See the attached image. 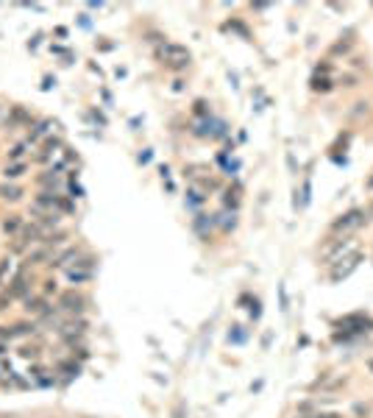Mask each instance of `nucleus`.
<instances>
[{
    "instance_id": "nucleus-17",
    "label": "nucleus",
    "mask_w": 373,
    "mask_h": 418,
    "mask_svg": "<svg viewBox=\"0 0 373 418\" xmlns=\"http://www.w3.org/2000/svg\"><path fill=\"white\" fill-rule=\"evenodd\" d=\"M14 338V332H11L9 326H0V343H3V340H11Z\"/></svg>"
},
{
    "instance_id": "nucleus-8",
    "label": "nucleus",
    "mask_w": 373,
    "mask_h": 418,
    "mask_svg": "<svg viewBox=\"0 0 373 418\" xmlns=\"http://www.w3.org/2000/svg\"><path fill=\"white\" fill-rule=\"evenodd\" d=\"M48 309V301L42 296H34V299H25V312L28 315H42Z\"/></svg>"
},
{
    "instance_id": "nucleus-12",
    "label": "nucleus",
    "mask_w": 373,
    "mask_h": 418,
    "mask_svg": "<svg viewBox=\"0 0 373 418\" xmlns=\"http://www.w3.org/2000/svg\"><path fill=\"white\" fill-rule=\"evenodd\" d=\"M45 257H48V245H45V248H36L34 254H28V259H25V265H39Z\"/></svg>"
},
{
    "instance_id": "nucleus-20",
    "label": "nucleus",
    "mask_w": 373,
    "mask_h": 418,
    "mask_svg": "<svg viewBox=\"0 0 373 418\" xmlns=\"http://www.w3.org/2000/svg\"><path fill=\"white\" fill-rule=\"evenodd\" d=\"M312 418H343L340 413H320V415H312Z\"/></svg>"
},
{
    "instance_id": "nucleus-19",
    "label": "nucleus",
    "mask_w": 373,
    "mask_h": 418,
    "mask_svg": "<svg viewBox=\"0 0 373 418\" xmlns=\"http://www.w3.org/2000/svg\"><path fill=\"white\" fill-rule=\"evenodd\" d=\"M20 354H23V357H39V348H28V346H25Z\"/></svg>"
},
{
    "instance_id": "nucleus-14",
    "label": "nucleus",
    "mask_w": 373,
    "mask_h": 418,
    "mask_svg": "<svg viewBox=\"0 0 373 418\" xmlns=\"http://www.w3.org/2000/svg\"><path fill=\"white\" fill-rule=\"evenodd\" d=\"M34 324H17V326H11V332H14V338L17 335H28V332H34Z\"/></svg>"
},
{
    "instance_id": "nucleus-16",
    "label": "nucleus",
    "mask_w": 373,
    "mask_h": 418,
    "mask_svg": "<svg viewBox=\"0 0 373 418\" xmlns=\"http://www.w3.org/2000/svg\"><path fill=\"white\" fill-rule=\"evenodd\" d=\"M23 154H25V145H14V148H11V154H9V159H20Z\"/></svg>"
},
{
    "instance_id": "nucleus-21",
    "label": "nucleus",
    "mask_w": 373,
    "mask_h": 418,
    "mask_svg": "<svg viewBox=\"0 0 373 418\" xmlns=\"http://www.w3.org/2000/svg\"><path fill=\"white\" fill-rule=\"evenodd\" d=\"M50 290L56 293V282H45V293H50Z\"/></svg>"
},
{
    "instance_id": "nucleus-5",
    "label": "nucleus",
    "mask_w": 373,
    "mask_h": 418,
    "mask_svg": "<svg viewBox=\"0 0 373 418\" xmlns=\"http://www.w3.org/2000/svg\"><path fill=\"white\" fill-rule=\"evenodd\" d=\"M354 237H343V240H337L334 245H328V248L323 251V262L326 265H334V262H340V259H345V254L354 248Z\"/></svg>"
},
{
    "instance_id": "nucleus-11",
    "label": "nucleus",
    "mask_w": 373,
    "mask_h": 418,
    "mask_svg": "<svg viewBox=\"0 0 373 418\" xmlns=\"http://www.w3.org/2000/svg\"><path fill=\"white\" fill-rule=\"evenodd\" d=\"M67 279H70V282H90L92 279V270H67Z\"/></svg>"
},
{
    "instance_id": "nucleus-1",
    "label": "nucleus",
    "mask_w": 373,
    "mask_h": 418,
    "mask_svg": "<svg viewBox=\"0 0 373 418\" xmlns=\"http://www.w3.org/2000/svg\"><path fill=\"white\" fill-rule=\"evenodd\" d=\"M365 223V212L362 209H351V212H345V215H340L337 220L332 223V232L334 234H348L354 229H359V226Z\"/></svg>"
},
{
    "instance_id": "nucleus-7",
    "label": "nucleus",
    "mask_w": 373,
    "mask_h": 418,
    "mask_svg": "<svg viewBox=\"0 0 373 418\" xmlns=\"http://www.w3.org/2000/svg\"><path fill=\"white\" fill-rule=\"evenodd\" d=\"M42 234H45V229H42L39 223L23 226V232H20V245H14V251L25 248V245H34V243H39V237H42Z\"/></svg>"
},
{
    "instance_id": "nucleus-18",
    "label": "nucleus",
    "mask_w": 373,
    "mask_h": 418,
    "mask_svg": "<svg viewBox=\"0 0 373 418\" xmlns=\"http://www.w3.org/2000/svg\"><path fill=\"white\" fill-rule=\"evenodd\" d=\"M259 307H262V304H259V301L254 299V304H251V318H254V321L259 318V315H262V309H259Z\"/></svg>"
},
{
    "instance_id": "nucleus-10",
    "label": "nucleus",
    "mask_w": 373,
    "mask_h": 418,
    "mask_svg": "<svg viewBox=\"0 0 373 418\" xmlns=\"http://www.w3.org/2000/svg\"><path fill=\"white\" fill-rule=\"evenodd\" d=\"M0 198H3V201H20L23 190L14 187V184H3V187H0Z\"/></svg>"
},
{
    "instance_id": "nucleus-9",
    "label": "nucleus",
    "mask_w": 373,
    "mask_h": 418,
    "mask_svg": "<svg viewBox=\"0 0 373 418\" xmlns=\"http://www.w3.org/2000/svg\"><path fill=\"white\" fill-rule=\"evenodd\" d=\"M23 218H20V215H9V218H6L3 220V232L6 234H17V232H23Z\"/></svg>"
},
{
    "instance_id": "nucleus-22",
    "label": "nucleus",
    "mask_w": 373,
    "mask_h": 418,
    "mask_svg": "<svg viewBox=\"0 0 373 418\" xmlns=\"http://www.w3.org/2000/svg\"><path fill=\"white\" fill-rule=\"evenodd\" d=\"M368 365H370V368H373V360H368Z\"/></svg>"
},
{
    "instance_id": "nucleus-13",
    "label": "nucleus",
    "mask_w": 373,
    "mask_h": 418,
    "mask_svg": "<svg viewBox=\"0 0 373 418\" xmlns=\"http://www.w3.org/2000/svg\"><path fill=\"white\" fill-rule=\"evenodd\" d=\"M25 173V164H9V168H6V179H17V176H23Z\"/></svg>"
},
{
    "instance_id": "nucleus-15",
    "label": "nucleus",
    "mask_w": 373,
    "mask_h": 418,
    "mask_svg": "<svg viewBox=\"0 0 373 418\" xmlns=\"http://www.w3.org/2000/svg\"><path fill=\"white\" fill-rule=\"evenodd\" d=\"M50 129V123H48V120H45V123H39V126H36V131H34V134H31V139H28V142H34V139H39L42 134H45V131Z\"/></svg>"
},
{
    "instance_id": "nucleus-23",
    "label": "nucleus",
    "mask_w": 373,
    "mask_h": 418,
    "mask_svg": "<svg viewBox=\"0 0 373 418\" xmlns=\"http://www.w3.org/2000/svg\"><path fill=\"white\" fill-rule=\"evenodd\" d=\"M309 418H312V415H309Z\"/></svg>"
},
{
    "instance_id": "nucleus-3",
    "label": "nucleus",
    "mask_w": 373,
    "mask_h": 418,
    "mask_svg": "<svg viewBox=\"0 0 373 418\" xmlns=\"http://www.w3.org/2000/svg\"><path fill=\"white\" fill-rule=\"evenodd\" d=\"M59 309L67 315H81L86 309V296L75 293V290H67V293L59 296Z\"/></svg>"
},
{
    "instance_id": "nucleus-4",
    "label": "nucleus",
    "mask_w": 373,
    "mask_h": 418,
    "mask_svg": "<svg viewBox=\"0 0 373 418\" xmlns=\"http://www.w3.org/2000/svg\"><path fill=\"white\" fill-rule=\"evenodd\" d=\"M359 262H362V254H351V257L340 259V262L332 265V274H328V279H332V282H343V279H348L354 270H357Z\"/></svg>"
},
{
    "instance_id": "nucleus-6",
    "label": "nucleus",
    "mask_w": 373,
    "mask_h": 418,
    "mask_svg": "<svg viewBox=\"0 0 373 418\" xmlns=\"http://www.w3.org/2000/svg\"><path fill=\"white\" fill-rule=\"evenodd\" d=\"M337 326L348 329V332H354V335H362V332H368V329H373V321L365 318L362 312H357V315H345V318H340Z\"/></svg>"
},
{
    "instance_id": "nucleus-2",
    "label": "nucleus",
    "mask_w": 373,
    "mask_h": 418,
    "mask_svg": "<svg viewBox=\"0 0 373 418\" xmlns=\"http://www.w3.org/2000/svg\"><path fill=\"white\" fill-rule=\"evenodd\" d=\"M159 56L164 61H167L170 67H175V70H181V67H187L189 65V59H192V56H189V50L187 48H181V45H164L162 50H159Z\"/></svg>"
}]
</instances>
